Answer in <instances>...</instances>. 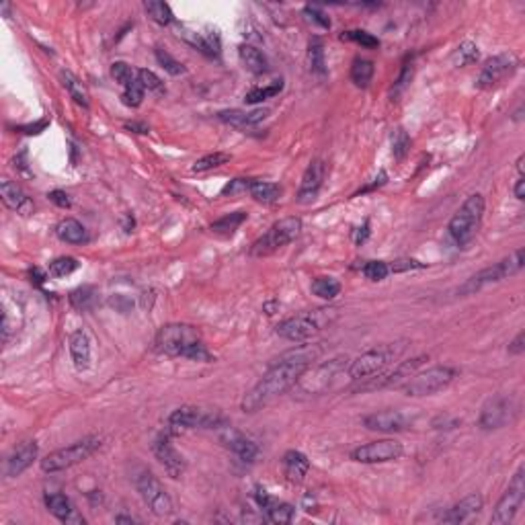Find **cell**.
<instances>
[{
  "label": "cell",
  "instance_id": "1",
  "mask_svg": "<svg viewBox=\"0 0 525 525\" xmlns=\"http://www.w3.org/2000/svg\"><path fill=\"white\" fill-rule=\"evenodd\" d=\"M320 349L312 347H298L278 357L271 368L263 373V377L254 384V388L243 398V410L245 412H257L259 408L267 406L271 401H275L283 392L294 388L302 373L312 366Z\"/></svg>",
  "mask_w": 525,
  "mask_h": 525
},
{
  "label": "cell",
  "instance_id": "2",
  "mask_svg": "<svg viewBox=\"0 0 525 525\" xmlns=\"http://www.w3.org/2000/svg\"><path fill=\"white\" fill-rule=\"evenodd\" d=\"M154 349L160 355L187 357L191 361H212V353L201 340V333L191 324H166L156 333Z\"/></svg>",
  "mask_w": 525,
  "mask_h": 525
},
{
  "label": "cell",
  "instance_id": "3",
  "mask_svg": "<svg viewBox=\"0 0 525 525\" xmlns=\"http://www.w3.org/2000/svg\"><path fill=\"white\" fill-rule=\"evenodd\" d=\"M484 206H487L484 197L480 193H472L463 201L462 208L450 220L447 230H450V236L454 238V243L458 247L468 245L474 238V234H476V230H478V226L482 222V216H484Z\"/></svg>",
  "mask_w": 525,
  "mask_h": 525
},
{
  "label": "cell",
  "instance_id": "4",
  "mask_svg": "<svg viewBox=\"0 0 525 525\" xmlns=\"http://www.w3.org/2000/svg\"><path fill=\"white\" fill-rule=\"evenodd\" d=\"M522 269H524V248H517L513 254H509L501 263H494L493 267H487V269L478 271L476 275L466 279L462 285L458 287V296L476 294V292H480L487 285H493V283H498L503 279L517 275Z\"/></svg>",
  "mask_w": 525,
  "mask_h": 525
},
{
  "label": "cell",
  "instance_id": "5",
  "mask_svg": "<svg viewBox=\"0 0 525 525\" xmlns=\"http://www.w3.org/2000/svg\"><path fill=\"white\" fill-rule=\"evenodd\" d=\"M337 316V310H314L306 314H298L294 318H285L283 322L278 324V335L281 339L302 343V340L312 339L316 333L322 331L324 324L331 322V318Z\"/></svg>",
  "mask_w": 525,
  "mask_h": 525
},
{
  "label": "cell",
  "instance_id": "6",
  "mask_svg": "<svg viewBox=\"0 0 525 525\" xmlns=\"http://www.w3.org/2000/svg\"><path fill=\"white\" fill-rule=\"evenodd\" d=\"M402 349H404L402 343L373 347L370 351L361 353L355 361H351L347 373H349V377L355 380V382H361V380L373 377V375L382 373L390 364H394V359L402 353Z\"/></svg>",
  "mask_w": 525,
  "mask_h": 525
},
{
  "label": "cell",
  "instance_id": "7",
  "mask_svg": "<svg viewBox=\"0 0 525 525\" xmlns=\"http://www.w3.org/2000/svg\"><path fill=\"white\" fill-rule=\"evenodd\" d=\"M302 234V220L300 217H283L275 222L259 240L252 243L250 254L252 257H267L285 245L294 243Z\"/></svg>",
  "mask_w": 525,
  "mask_h": 525
},
{
  "label": "cell",
  "instance_id": "8",
  "mask_svg": "<svg viewBox=\"0 0 525 525\" xmlns=\"http://www.w3.org/2000/svg\"><path fill=\"white\" fill-rule=\"evenodd\" d=\"M101 447V439L99 437H85L68 447L56 450L52 454H48L41 460V470L43 472H60V470H68L76 463L85 462L93 456L94 452Z\"/></svg>",
  "mask_w": 525,
  "mask_h": 525
},
{
  "label": "cell",
  "instance_id": "9",
  "mask_svg": "<svg viewBox=\"0 0 525 525\" xmlns=\"http://www.w3.org/2000/svg\"><path fill=\"white\" fill-rule=\"evenodd\" d=\"M458 371L454 368H447V366H437V368H431V370L423 371V373H417V375H410L404 384H402V390L406 396H431L435 392L447 388L454 380H456Z\"/></svg>",
  "mask_w": 525,
  "mask_h": 525
},
{
  "label": "cell",
  "instance_id": "10",
  "mask_svg": "<svg viewBox=\"0 0 525 525\" xmlns=\"http://www.w3.org/2000/svg\"><path fill=\"white\" fill-rule=\"evenodd\" d=\"M168 425L173 431L181 429H222L228 427L226 417L220 410H206L197 406H181L173 410L168 417Z\"/></svg>",
  "mask_w": 525,
  "mask_h": 525
},
{
  "label": "cell",
  "instance_id": "11",
  "mask_svg": "<svg viewBox=\"0 0 525 525\" xmlns=\"http://www.w3.org/2000/svg\"><path fill=\"white\" fill-rule=\"evenodd\" d=\"M134 482H136V489L142 496V501L148 505V509L154 513L156 517H166V515L173 513L171 496L148 468H140L138 474L134 476Z\"/></svg>",
  "mask_w": 525,
  "mask_h": 525
},
{
  "label": "cell",
  "instance_id": "12",
  "mask_svg": "<svg viewBox=\"0 0 525 525\" xmlns=\"http://www.w3.org/2000/svg\"><path fill=\"white\" fill-rule=\"evenodd\" d=\"M524 501H525V468L522 466V468L517 470V474L513 476V480H511L509 489L505 491V494L501 496V501L496 503L491 522L498 525L511 524V522L515 519L517 511L522 509Z\"/></svg>",
  "mask_w": 525,
  "mask_h": 525
},
{
  "label": "cell",
  "instance_id": "13",
  "mask_svg": "<svg viewBox=\"0 0 525 525\" xmlns=\"http://www.w3.org/2000/svg\"><path fill=\"white\" fill-rule=\"evenodd\" d=\"M343 361H345V357H337V359H331V361H326V364H322V366H318L314 370L310 366L308 370L302 373V377L298 380V384H296L298 392L300 394H308V396L322 394L331 386V382L343 371V366H345Z\"/></svg>",
  "mask_w": 525,
  "mask_h": 525
},
{
  "label": "cell",
  "instance_id": "14",
  "mask_svg": "<svg viewBox=\"0 0 525 525\" xmlns=\"http://www.w3.org/2000/svg\"><path fill=\"white\" fill-rule=\"evenodd\" d=\"M404 454L401 441L396 439H380L366 445H359L351 452V460L359 463H386L398 460Z\"/></svg>",
  "mask_w": 525,
  "mask_h": 525
},
{
  "label": "cell",
  "instance_id": "15",
  "mask_svg": "<svg viewBox=\"0 0 525 525\" xmlns=\"http://www.w3.org/2000/svg\"><path fill=\"white\" fill-rule=\"evenodd\" d=\"M517 412V406L513 398H507V396H494L491 401L487 402L482 406V412H480V427L487 429V431H493V429H501L505 427L507 423L513 421Z\"/></svg>",
  "mask_w": 525,
  "mask_h": 525
},
{
  "label": "cell",
  "instance_id": "16",
  "mask_svg": "<svg viewBox=\"0 0 525 525\" xmlns=\"http://www.w3.org/2000/svg\"><path fill=\"white\" fill-rule=\"evenodd\" d=\"M427 361V355H419L412 357L408 361H401L396 368L388 373H377V377H368L361 380L364 384L359 386V390H375V388H386V386H398L402 382H406L410 375H415L417 370Z\"/></svg>",
  "mask_w": 525,
  "mask_h": 525
},
{
  "label": "cell",
  "instance_id": "17",
  "mask_svg": "<svg viewBox=\"0 0 525 525\" xmlns=\"http://www.w3.org/2000/svg\"><path fill=\"white\" fill-rule=\"evenodd\" d=\"M517 58L513 54H498L493 56L491 60H487L478 78H476V87L478 89H493L503 78L511 76L517 70Z\"/></svg>",
  "mask_w": 525,
  "mask_h": 525
},
{
  "label": "cell",
  "instance_id": "18",
  "mask_svg": "<svg viewBox=\"0 0 525 525\" xmlns=\"http://www.w3.org/2000/svg\"><path fill=\"white\" fill-rule=\"evenodd\" d=\"M324 177H326V162L320 160V158L312 160L308 168L302 175V183H300V189H298V201L300 203H312L318 197L320 189H322Z\"/></svg>",
  "mask_w": 525,
  "mask_h": 525
},
{
  "label": "cell",
  "instance_id": "19",
  "mask_svg": "<svg viewBox=\"0 0 525 525\" xmlns=\"http://www.w3.org/2000/svg\"><path fill=\"white\" fill-rule=\"evenodd\" d=\"M154 450V456L158 458V462L164 466V470L168 472L171 478H181L183 472H185V460L183 456L175 450V445L171 443V437L168 433L160 435L152 445Z\"/></svg>",
  "mask_w": 525,
  "mask_h": 525
},
{
  "label": "cell",
  "instance_id": "20",
  "mask_svg": "<svg viewBox=\"0 0 525 525\" xmlns=\"http://www.w3.org/2000/svg\"><path fill=\"white\" fill-rule=\"evenodd\" d=\"M0 197H2V201H4V206L8 210L17 212L21 216H31L33 210H35V206H33L31 199L27 197V193L17 183L8 181V179L0 181Z\"/></svg>",
  "mask_w": 525,
  "mask_h": 525
},
{
  "label": "cell",
  "instance_id": "21",
  "mask_svg": "<svg viewBox=\"0 0 525 525\" xmlns=\"http://www.w3.org/2000/svg\"><path fill=\"white\" fill-rule=\"evenodd\" d=\"M364 425L370 431H382V433H396L406 429V419L401 410H380V412H371L364 419Z\"/></svg>",
  "mask_w": 525,
  "mask_h": 525
},
{
  "label": "cell",
  "instance_id": "22",
  "mask_svg": "<svg viewBox=\"0 0 525 525\" xmlns=\"http://www.w3.org/2000/svg\"><path fill=\"white\" fill-rule=\"evenodd\" d=\"M45 507L54 517H58L64 524H85V517L78 513V509L66 494H45Z\"/></svg>",
  "mask_w": 525,
  "mask_h": 525
},
{
  "label": "cell",
  "instance_id": "23",
  "mask_svg": "<svg viewBox=\"0 0 525 525\" xmlns=\"http://www.w3.org/2000/svg\"><path fill=\"white\" fill-rule=\"evenodd\" d=\"M37 443L35 441H23L6 460V476L15 478V476H21L29 466L33 463V460L37 458Z\"/></svg>",
  "mask_w": 525,
  "mask_h": 525
},
{
  "label": "cell",
  "instance_id": "24",
  "mask_svg": "<svg viewBox=\"0 0 525 525\" xmlns=\"http://www.w3.org/2000/svg\"><path fill=\"white\" fill-rule=\"evenodd\" d=\"M482 505H484V501L480 494H470V496L462 498L460 503H456L452 509H447V513L441 517V522L443 524H463L470 517L478 515L482 511Z\"/></svg>",
  "mask_w": 525,
  "mask_h": 525
},
{
  "label": "cell",
  "instance_id": "25",
  "mask_svg": "<svg viewBox=\"0 0 525 525\" xmlns=\"http://www.w3.org/2000/svg\"><path fill=\"white\" fill-rule=\"evenodd\" d=\"M269 115V109H252V111H243V109H226L217 113V120L224 124L232 125L236 129H247L261 124Z\"/></svg>",
  "mask_w": 525,
  "mask_h": 525
},
{
  "label": "cell",
  "instance_id": "26",
  "mask_svg": "<svg viewBox=\"0 0 525 525\" xmlns=\"http://www.w3.org/2000/svg\"><path fill=\"white\" fill-rule=\"evenodd\" d=\"M222 441L245 462H252L259 454V447L252 439H248L247 435H243L240 431L232 429V427H226V431L222 433Z\"/></svg>",
  "mask_w": 525,
  "mask_h": 525
},
{
  "label": "cell",
  "instance_id": "27",
  "mask_svg": "<svg viewBox=\"0 0 525 525\" xmlns=\"http://www.w3.org/2000/svg\"><path fill=\"white\" fill-rule=\"evenodd\" d=\"M310 470V460L302 454V452H296V450H289L285 456H283V474L287 478V482L292 484H300Z\"/></svg>",
  "mask_w": 525,
  "mask_h": 525
},
{
  "label": "cell",
  "instance_id": "28",
  "mask_svg": "<svg viewBox=\"0 0 525 525\" xmlns=\"http://www.w3.org/2000/svg\"><path fill=\"white\" fill-rule=\"evenodd\" d=\"M70 357L78 371L89 370L91 366V340L85 331H76L70 335Z\"/></svg>",
  "mask_w": 525,
  "mask_h": 525
},
{
  "label": "cell",
  "instance_id": "29",
  "mask_svg": "<svg viewBox=\"0 0 525 525\" xmlns=\"http://www.w3.org/2000/svg\"><path fill=\"white\" fill-rule=\"evenodd\" d=\"M56 234L62 243H68V245H85L89 240L87 228L74 217H64L56 226Z\"/></svg>",
  "mask_w": 525,
  "mask_h": 525
},
{
  "label": "cell",
  "instance_id": "30",
  "mask_svg": "<svg viewBox=\"0 0 525 525\" xmlns=\"http://www.w3.org/2000/svg\"><path fill=\"white\" fill-rule=\"evenodd\" d=\"M238 56H240V62L245 64V68L252 74H265L269 70V62H267L265 54L261 50L252 48V45L243 43L238 48Z\"/></svg>",
  "mask_w": 525,
  "mask_h": 525
},
{
  "label": "cell",
  "instance_id": "31",
  "mask_svg": "<svg viewBox=\"0 0 525 525\" xmlns=\"http://www.w3.org/2000/svg\"><path fill=\"white\" fill-rule=\"evenodd\" d=\"M62 82H64V87H66V91H68V94L74 99V103H78V105H80V107H85V109H89V107H91V96H89V91H87V87L80 82V78H78V76H74L70 70H64Z\"/></svg>",
  "mask_w": 525,
  "mask_h": 525
},
{
  "label": "cell",
  "instance_id": "32",
  "mask_svg": "<svg viewBox=\"0 0 525 525\" xmlns=\"http://www.w3.org/2000/svg\"><path fill=\"white\" fill-rule=\"evenodd\" d=\"M248 193L259 203H275L281 195V187L275 183H267V181H252Z\"/></svg>",
  "mask_w": 525,
  "mask_h": 525
},
{
  "label": "cell",
  "instance_id": "33",
  "mask_svg": "<svg viewBox=\"0 0 525 525\" xmlns=\"http://www.w3.org/2000/svg\"><path fill=\"white\" fill-rule=\"evenodd\" d=\"M310 70L318 76L326 74V60H324V43L320 37H312L308 43Z\"/></svg>",
  "mask_w": 525,
  "mask_h": 525
},
{
  "label": "cell",
  "instance_id": "34",
  "mask_svg": "<svg viewBox=\"0 0 525 525\" xmlns=\"http://www.w3.org/2000/svg\"><path fill=\"white\" fill-rule=\"evenodd\" d=\"M247 220V212H234V214H228V216L220 217L212 224V232L216 234H222V236H230L234 234Z\"/></svg>",
  "mask_w": 525,
  "mask_h": 525
},
{
  "label": "cell",
  "instance_id": "35",
  "mask_svg": "<svg viewBox=\"0 0 525 525\" xmlns=\"http://www.w3.org/2000/svg\"><path fill=\"white\" fill-rule=\"evenodd\" d=\"M373 62L366 60V58H357L353 66H351V80L355 82V87L366 89L373 78Z\"/></svg>",
  "mask_w": 525,
  "mask_h": 525
},
{
  "label": "cell",
  "instance_id": "36",
  "mask_svg": "<svg viewBox=\"0 0 525 525\" xmlns=\"http://www.w3.org/2000/svg\"><path fill=\"white\" fill-rule=\"evenodd\" d=\"M312 294L322 300H335L340 294L339 279L335 278H316L312 281Z\"/></svg>",
  "mask_w": 525,
  "mask_h": 525
},
{
  "label": "cell",
  "instance_id": "37",
  "mask_svg": "<svg viewBox=\"0 0 525 525\" xmlns=\"http://www.w3.org/2000/svg\"><path fill=\"white\" fill-rule=\"evenodd\" d=\"M478 58H480V50H478V45L472 43V41H463V43H460V45L456 48V52L452 54V62H454V66H458V68H463V66H470V64L478 62Z\"/></svg>",
  "mask_w": 525,
  "mask_h": 525
},
{
  "label": "cell",
  "instance_id": "38",
  "mask_svg": "<svg viewBox=\"0 0 525 525\" xmlns=\"http://www.w3.org/2000/svg\"><path fill=\"white\" fill-rule=\"evenodd\" d=\"M144 8H146L148 17H150L154 23H158V25H171V23L175 21V15H173L171 6H168L166 2L150 0V2L144 4Z\"/></svg>",
  "mask_w": 525,
  "mask_h": 525
},
{
  "label": "cell",
  "instance_id": "39",
  "mask_svg": "<svg viewBox=\"0 0 525 525\" xmlns=\"http://www.w3.org/2000/svg\"><path fill=\"white\" fill-rule=\"evenodd\" d=\"M294 513H296V509H294L289 503H278V501H273V503H271V507H269V509H265L267 519H269L271 524H279V525L289 524V522L294 519Z\"/></svg>",
  "mask_w": 525,
  "mask_h": 525
},
{
  "label": "cell",
  "instance_id": "40",
  "mask_svg": "<svg viewBox=\"0 0 525 525\" xmlns=\"http://www.w3.org/2000/svg\"><path fill=\"white\" fill-rule=\"evenodd\" d=\"M94 300H96V292L91 285H82V287H78V289H74L70 294V304L76 310L93 308Z\"/></svg>",
  "mask_w": 525,
  "mask_h": 525
},
{
  "label": "cell",
  "instance_id": "41",
  "mask_svg": "<svg viewBox=\"0 0 525 525\" xmlns=\"http://www.w3.org/2000/svg\"><path fill=\"white\" fill-rule=\"evenodd\" d=\"M232 156L226 154V152H214V154L201 156L195 164H193V173H208L212 168H217L226 162H230Z\"/></svg>",
  "mask_w": 525,
  "mask_h": 525
},
{
  "label": "cell",
  "instance_id": "42",
  "mask_svg": "<svg viewBox=\"0 0 525 525\" xmlns=\"http://www.w3.org/2000/svg\"><path fill=\"white\" fill-rule=\"evenodd\" d=\"M78 261L74 257H58L50 263V275L54 278H66L70 273H74L78 269Z\"/></svg>",
  "mask_w": 525,
  "mask_h": 525
},
{
  "label": "cell",
  "instance_id": "43",
  "mask_svg": "<svg viewBox=\"0 0 525 525\" xmlns=\"http://www.w3.org/2000/svg\"><path fill=\"white\" fill-rule=\"evenodd\" d=\"M410 150V136L406 134L404 127H396L392 131V154L396 160H402Z\"/></svg>",
  "mask_w": 525,
  "mask_h": 525
},
{
  "label": "cell",
  "instance_id": "44",
  "mask_svg": "<svg viewBox=\"0 0 525 525\" xmlns=\"http://www.w3.org/2000/svg\"><path fill=\"white\" fill-rule=\"evenodd\" d=\"M283 91V80H275L273 85H269V87H265V89H252L250 93L247 94V101L248 105H257V103H261V101H265V99H271V96H275Z\"/></svg>",
  "mask_w": 525,
  "mask_h": 525
},
{
  "label": "cell",
  "instance_id": "45",
  "mask_svg": "<svg viewBox=\"0 0 525 525\" xmlns=\"http://www.w3.org/2000/svg\"><path fill=\"white\" fill-rule=\"evenodd\" d=\"M156 60L158 64L168 72V74H173V76H181V74H185V66L179 62V60H175L168 52H164V50H156L154 52Z\"/></svg>",
  "mask_w": 525,
  "mask_h": 525
},
{
  "label": "cell",
  "instance_id": "46",
  "mask_svg": "<svg viewBox=\"0 0 525 525\" xmlns=\"http://www.w3.org/2000/svg\"><path fill=\"white\" fill-rule=\"evenodd\" d=\"M340 39L355 41V43H359L361 48H368V50H373V48H377V45H380V39H377V37H373V35L368 31H361V29L345 31L343 35H340Z\"/></svg>",
  "mask_w": 525,
  "mask_h": 525
},
{
  "label": "cell",
  "instance_id": "47",
  "mask_svg": "<svg viewBox=\"0 0 525 525\" xmlns=\"http://www.w3.org/2000/svg\"><path fill=\"white\" fill-rule=\"evenodd\" d=\"M144 87H142V82L136 78L129 87H125L124 94H122V101H124V105L127 107H140L142 105V101H144Z\"/></svg>",
  "mask_w": 525,
  "mask_h": 525
},
{
  "label": "cell",
  "instance_id": "48",
  "mask_svg": "<svg viewBox=\"0 0 525 525\" xmlns=\"http://www.w3.org/2000/svg\"><path fill=\"white\" fill-rule=\"evenodd\" d=\"M111 76L122 85V87H129L138 76H136V72H134V68L129 66V64L125 62H115L111 66Z\"/></svg>",
  "mask_w": 525,
  "mask_h": 525
},
{
  "label": "cell",
  "instance_id": "49",
  "mask_svg": "<svg viewBox=\"0 0 525 525\" xmlns=\"http://www.w3.org/2000/svg\"><path fill=\"white\" fill-rule=\"evenodd\" d=\"M361 271H364V275L370 279V281H382V279H386L390 275V267L384 261H370V263L364 265Z\"/></svg>",
  "mask_w": 525,
  "mask_h": 525
},
{
  "label": "cell",
  "instance_id": "50",
  "mask_svg": "<svg viewBox=\"0 0 525 525\" xmlns=\"http://www.w3.org/2000/svg\"><path fill=\"white\" fill-rule=\"evenodd\" d=\"M138 80H140L142 87L148 89V91H154V93H162V91H164V82L156 76L152 70H146V68L138 70Z\"/></svg>",
  "mask_w": 525,
  "mask_h": 525
},
{
  "label": "cell",
  "instance_id": "51",
  "mask_svg": "<svg viewBox=\"0 0 525 525\" xmlns=\"http://www.w3.org/2000/svg\"><path fill=\"white\" fill-rule=\"evenodd\" d=\"M412 62H406L402 66L401 74H398V78H396V82H394V89H392V94L394 96H398V94L408 87V82H410V78H412Z\"/></svg>",
  "mask_w": 525,
  "mask_h": 525
},
{
  "label": "cell",
  "instance_id": "52",
  "mask_svg": "<svg viewBox=\"0 0 525 525\" xmlns=\"http://www.w3.org/2000/svg\"><path fill=\"white\" fill-rule=\"evenodd\" d=\"M388 267H390V273H402V271H412V269H425L427 265L421 261H415V259H401Z\"/></svg>",
  "mask_w": 525,
  "mask_h": 525
},
{
  "label": "cell",
  "instance_id": "53",
  "mask_svg": "<svg viewBox=\"0 0 525 525\" xmlns=\"http://www.w3.org/2000/svg\"><path fill=\"white\" fill-rule=\"evenodd\" d=\"M250 179H234L230 181L228 185L222 189V195H240V193H247L250 189Z\"/></svg>",
  "mask_w": 525,
  "mask_h": 525
},
{
  "label": "cell",
  "instance_id": "54",
  "mask_svg": "<svg viewBox=\"0 0 525 525\" xmlns=\"http://www.w3.org/2000/svg\"><path fill=\"white\" fill-rule=\"evenodd\" d=\"M304 15H308L310 21L318 23L322 29H331V19H329L320 8H316V6H306V8H304Z\"/></svg>",
  "mask_w": 525,
  "mask_h": 525
},
{
  "label": "cell",
  "instance_id": "55",
  "mask_svg": "<svg viewBox=\"0 0 525 525\" xmlns=\"http://www.w3.org/2000/svg\"><path fill=\"white\" fill-rule=\"evenodd\" d=\"M48 197H50V199H52V201H54V203H56L58 208H64V210L72 206V201H70L68 193H66V191H60V189H56V191H50V193H48Z\"/></svg>",
  "mask_w": 525,
  "mask_h": 525
},
{
  "label": "cell",
  "instance_id": "56",
  "mask_svg": "<svg viewBox=\"0 0 525 525\" xmlns=\"http://www.w3.org/2000/svg\"><path fill=\"white\" fill-rule=\"evenodd\" d=\"M525 351V333L522 331L515 339L511 340V345H509V353L511 355H522Z\"/></svg>",
  "mask_w": 525,
  "mask_h": 525
},
{
  "label": "cell",
  "instance_id": "57",
  "mask_svg": "<svg viewBox=\"0 0 525 525\" xmlns=\"http://www.w3.org/2000/svg\"><path fill=\"white\" fill-rule=\"evenodd\" d=\"M368 236H370V222L366 220L364 226L357 228V232H355V245H364L368 240Z\"/></svg>",
  "mask_w": 525,
  "mask_h": 525
},
{
  "label": "cell",
  "instance_id": "58",
  "mask_svg": "<svg viewBox=\"0 0 525 525\" xmlns=\"http://www.w3.org/2000/svg\"><path fill=\"white\" fill-rule=\"evenodd\" d=\"M125 129L127 131H134V134H148L150 127L146 124H140V122H131V124H125Z\"/></svg>",
  "mask_w": 525,
  "mask_h": 525
},
{
  "label": "cell",
  "instance_id": "59",
  "mask_svg": "<svg viewBox=\"0 0 525 525\" xmlns=\"http://www.w3.org/2000/svg\"><path fill=\"white\" fill-rule=\"evenodd\" d=\"M513 193H515V197H517V199H525V177H524V175H519V179H517V183H515V189H513Z\"/></svg>",
  "mask_w": 525,
  "mask_h": 525
},
{
  "label": "cell",
  "instance_id": "60",
  "mask_svg": "<svg viewBox=\"0 0 525 525\" xmlns=\"http://www.w3.org/2000/svg\"><path fill=\"white\" fill-rule=\"evenodd\" d=\"M115 522H117V524H136L134 517H115Z\"/></svg>",
  "mask_w": 525,
  "mask_h": 525
},
{
  "label": "cell",
  "instance_id": "61",
  "mask_svg": "<svg viewBox=\"0 0 525 525\" xmlns=\"http://www.w3.org/2000/svg\"><path fill=\"white\" fill-rule=\"evenodd\" d=\"M524 162L525 156H519V160H517V171H519V175H524Z\"/></svg>",
  "mask_w": 525,
  "mask_h": 525
}]
</instances>
